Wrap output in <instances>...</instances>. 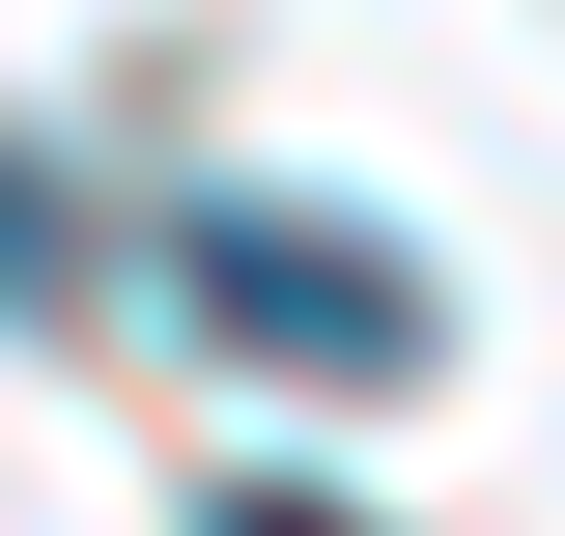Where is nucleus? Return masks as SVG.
Segmentation results:
<instances>
[{
  "instance_id": "obj_2",
  "label": "nucleus",
  "mask_w": 565,
  "mask_h": 536,
  "mask_svg": "<svg viewBox=\"0 0 565 536\" xmlns=\"http://www.w3.org/2000/svg\"><path fill=\"white\" fill-rule=\"evenodd\" d=\"M57 282H85V199L29 170V141H0V311H57Z\"/></svg>"
},
{
  "instance_id": "obj_1",
  "label": "nucleus",
  "mask_w": 565,
  "mask_h": 536,
  "mask_svg": "<svg viewBox=\"0 0 565 536\" xmlns=\"http://www.w3.org/2000/svg\"><path fill=\"white\" fill-rule=\"evenodd\" d=\"M170 282H199L255 367H424V255H367V226H282V199H170Z\"/></svg>"
},
{
  "instance_id": "obj_3",
  "label": "nucleus",
  "mask_w": 565,
  "mask_h": 536,
  "mask_svg": "<svg viewBox=\"0 0 565 536\" xmlns=\"http://www.w3.org/2000/svg\"><path fill=\"white\" fill-rule=\"evenodd\" d=\"M199 536H340V508H311V480H226V508H199Z\"/></svg>"
}]
</instances>
